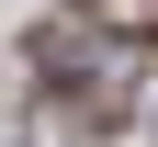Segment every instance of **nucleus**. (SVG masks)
<instances>
[]
</instances>
